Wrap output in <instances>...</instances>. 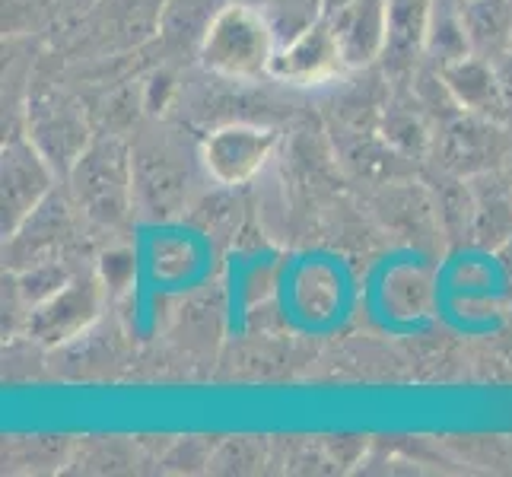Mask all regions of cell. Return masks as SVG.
Segmentation results:
<instances>
[{"label":"cell","instance_id":"6da1fadb","mask_svg":"<svg viewBox=\"0 0 512 477\" xmlns=\"http://www.w3.org/2000/svg\"><path fill=\"white\" fill-rule=\"evenodd\" d=\"M280 48L268 13L249 4H229L201 35V64L229 80H258L271 74V61Z\"/></svg>","mask_w":512,"mask_h":477},{"label":"cell","instance_id":"7a4b0ae2","mask_svg":"<svg viewBox=\"0 0 512 477\" xmlns=\"http://www.w3.org/2000/svg\"><path fill=\"white\" fill-rule=\"evenodd\" d=\"M70 185L86 217L96 223H118L125 210L134 207L131 153L118 140H96L77 156Z\"/></svg>","mask_w":512,"mask_h":477},{"label":"cell","instance_id":"3957f363","mask_svg":"<svg viewBox=\"0 0 512 477\" xmlns=\"http://www.w3.org/2000/svg\"><path fill=\"white\" fill-rule=\"evenodd\" d=\"M188 185L185 153L169 140H150L131 150V194L140 214L153 220L179 214L188 201Z\"/></svg>","mask_w":512,"mask_h":477},{"label":"cell","instance_id":"277c9868","mask_svg":"<svg viewBox=\"0 0 512 477\" xmlns=\"http://www.w3.org/2000/svg\"><path fill=\"white\" fill-rule=\"evenodd\" d=\"M277 147V134L258 125H223L207 134L201 144V163L210 179L220 185H242L249 182L261 166L268 163Z\"/></svg>","mask_w":512,"mask_h":477},{"label":"cell","instance_id":"5b68a950","mask_svg":"<svg viewBox=\"0 0 512 477\" xmlns=\"http://www.w3.org/2000/svg\"><path fill=\"white\" fill-rule=\"evenodd\" d=\"M341 67L344 58L338 35H334V26L325 16V20L309 26L303 35H296V39L277 48L271 61V77L287 83H322L331 74H338Z\"/></svg>","mask_w":512,"mask_h":477},{"label":"cell","instance_id":"8992f818","mask_svg":"<svg viewBox=\"0 0 512 477\" xmlns=\"http://www.w3.org/2000/svg\"><path fill=\"white\" fill-rule=\"evenodd\" d=\"M51 182L48 159L35 144L13 140L4 150V233H16L23 220L45 201Z\"/></svg>","mask_w":512,"mask_h":477},{"label":"cell","instance_id":"52a82bcc","mask_svg":"<svg viewBox=\"0 0 512 477\" xmlns=\"http://www.w3.org/2000/svg\"><path fill=\"white\" fill-rule=\"evenodd\" d=\"M96 309H99L96 280L74 277L35 306L29 318V331L45 344H61L67 338H74L80 328L90 325L96 318Z\"/></svg>","mask_w":512,"mask_h":477},{"label":"cell","instance_id":"ba28073f","mask_svg":"<svg viewBox=\"0 0 512 477\" xmlns=\"http://www.w3.org/2000/svg\"><path fill=\"white\" fill-rule=\"evenodd\" d=\"M338 35L344 67H363L382 58L385 48V0H350L344 10L328 16Z\"/></svg>","mask_w":512,"mask_h":477},{"label":"cell","instance_id":"9c48e42d","mask_svg":"<svg viewBox=\"0 0 512 477\" xmlns=\"http://www.w3.org/2000/svg\"><path fill=\"white\" fill-rule=\"evenodd\" d=\"M443 83L455 105L474 112V115H500L506 109V86L500 83L490 58L465 55L458 61L443 64Z\"/></svg>","mask_w":512,"mask_h":477},{"label":"cell","instance_id":"30bf717a","mask_svg":"<svg viewBox=\"0 0 512 477\" xmlns=\"http://www.w3.org/2000/svg\"><path fill=\"white\" fill-rule=\"evenodd\" d=\"M433 0H385V48L392 70H408L430 39Z\"/></svg>","mask_w":512,"mask_h":477},{"label":"cell","instance_id":"8fae6325","mask_svg":"<svg viewBox=\"0 0 512 477\" xmlns=\"http://www.w3.org/2000/svg\"><path fill=\"white\" fill-rule=\"evenodd\" d=\"M32 144L39 147V153L48 163H55V156H58L64 169L70 172L77 163V156L86 150V128L67 105L51 99L32 109Z\"/></svg>","mask_w":512,"mask_h":477},{"label":"cell","instance_id":"7c38bea8","mask_svg":"<svg viewBox=\"0 0 512 477\" xmlns=\"http://www.w3.org/2000/svg\"><path fill=\"white\" fill-rule=\"evenodd\" d=\"M462 20L474 55H512V0H462Z\"/></svg>","mask_w":512,"mask_h":477},{"label":"cell","instance_id":"4fadbf2b","mask_svg":"<svg viewBox=\"0 0 512 477\" xmlns=\"http://www.w3.org/2000/svg\"><path fill=\"white\" fill-rule=\"evenodd\" d=\"M319 4H322V13H325V16H334L338 10H344V7L350 4V0H319Z\"/></svg>","mask_w":512,"mask_h":477}]
</instances>
